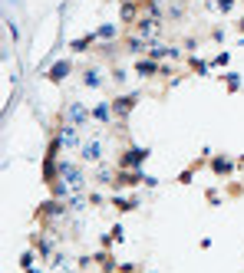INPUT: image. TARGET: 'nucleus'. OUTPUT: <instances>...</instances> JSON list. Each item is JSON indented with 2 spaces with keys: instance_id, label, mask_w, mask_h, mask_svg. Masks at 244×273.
Here are the masks:
<instances>
[{
  "instance_id": "nucleus-4",
  "label": "nucleus",
  "mask_w": 244,
  "mask_h": 273,
  "mask_svg": "<svg viewBox=\"0 0 244 273\" xmlns=\"http://www.w3.org/2000/svg\"><path fill=\"white\" fill-rule=\"evenodd\" d=\"M218 7H221V10H231V7H234V0H218Z\"/></svg>"
},
{
  "instance_id": "nucleus-3",
  "label": "nucleus",
  "mask_w": 244,
  "mask_h": 273,
  "mask_svg": "<svg viewBox=\"0 0 244 273\" xmlns=\"http://www.w3.org/2000/svg\"><path fill=\"white\" fill-rule=\"evenodd\" d=\"M214 168H218V174H228V171H231V162H218Z\"/></svg>"
},
{
  "instance_id": "nucleus-5",
  "label": "nucleus",
  "mask_w": 244,
  "mask_h": 273,
  "mask_svg": "<svg viewBox=\"0 0 244 273\" xmlns=\"http://www.w3.org/2000/svg\"><path fill=\"white\" fill-rule=\"evenodd\" d=\"M241 30H244V20H241Z\"/></svg>"
},
{
  "instance_id": "nucleus-1",
  "label": "nucleus",
  "mask_w": 244,
  "mask_h": 273,
  "mask_svg": "<svg viewBox=\"0 0 244 273\" xmlns=\"http://www.w3.org/2000/svg\"><path fill=\"white\" fill-rule=\"evenodd\" d=\"M66 73H69V63H57V69H53L50 76H53V79H63Z\"/></svg>"
},
{
  "instance_id": "nucleus-2",
  "label": "nucleus",
  "mask_w": 244,
  "mask_h": 273,
  "mask_svg": "<svg viewBox=\"0 0 244 273\" xmlns=\"http://www.w3.org/2000/svg\"><path fill=\"white\" fill-rule=\"evenodd\" d=\"M139 73H155V63H139Z\"/></svg>"
}]
</instances>
